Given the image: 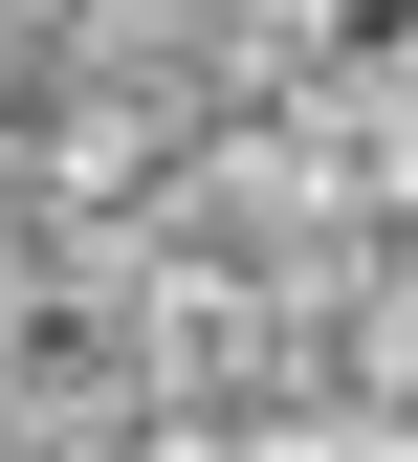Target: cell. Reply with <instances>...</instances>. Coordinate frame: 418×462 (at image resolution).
I'll return each mask as SVG.
<instances>
[{
	"label": "cell",
	"mask_w": 418,
	"mask_h": 462,
	"mask_svg": "<svg viewBox=\"0 0 418 462\" xmlns=\"http://www.w3.org/2000/svg\"><path fill=\"white\" fill-rule=\"evenodd\" d=\"M133 286H154L133 220L0 199V440L23 462H88L110 419H133Z\"/></svg>",
	"instance_id": "obj_1"
},
{
	"label": "cell",
	"mask_w": 418,
	"mask_h": 462,
	"mask_svg": "<svg viewBox=\"0 0 418 462\" xmlns=\"http://www.w3.org/2000/svg\"><path fill=\"white\" fill-rule=\"evenodd\" d=\"M330 462H418V419H375V396H330Z\"/></svg>",
	"instance_id": "obj_2"
}]
</instances>
